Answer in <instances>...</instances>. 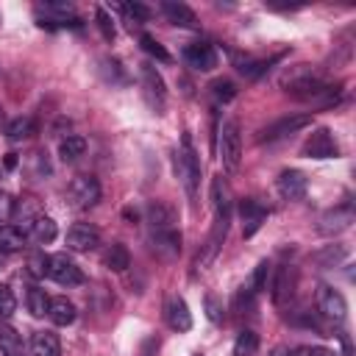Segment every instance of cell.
<instances>
[{"instance_id":"cell-1","label":"cell","mask_w":356,"mask_h":356,"mask_svg":"<svg viewBox=\"0 0 356 356\" xmlns=\"http://www.w3.org/2000/svg\"><path fill=\"white\" fill-rule=\"evenodd\" d=\"M211 203H214V228L206 239V245L200 248L197 259H195V267L197 270H209V264L217 259V250L228 234V225H231V214H234V197H231V189H228V181L222 175H214L211 178Z\"/></svg>"},{"instance_id":"cell-2","label":"cell","mask_w":356,"mask_h":356,"mask_svg":"<svg viewBox=\"0 0 356 356\" xmlns=\"http://www.w3.org/2000/svg\"><path fill=\"white\" fill-rule=\"evenodd\" d=\"M172 170H175V178L181 181L184 192L195 200L197 184H200V161H197V153L192 150V142H189L186 134H184V139H181V150L172 153Z\"/></svg>"},{"instance_id":"cell-3","label":"cell","mask_w":356,"mask_h":356,"mask_svg":"<svg viewBox=\"0 0 356 356\" xmlns=\"http://www.w3.org/2000/svg\"><path fill=\"white\" fill-rule=\"evenodd\" d=\"M217 153L222 159V167L228 172H236L239 170V161H242V136H239V125L234 120H228L220 131H217Z\"/></svg>"},{"instance_id":"cell-4","label":"cell","mask_w":356,"mask_h":356,"mask_svg":"<svg viewBox=\"0 0 356 356\" xmlns=\"http://www.w3.org/2000/svg\"><path fill=\"white\" fill-rule=\"evenodd\" d=\"M139 78H142V92H145L147 106H150L156 114H164V106H167V86H164V78L159 75V70L145 61V64H139Z\"/></svg>"},{"instance_id":"cell-5","label":"cell","mask_w":356,"mask_h":356,"mask_svg":"<svg viewBox=\"0 0 356 356\" xmlns=\"http://www.w3.org/2000/svg\"><path fill=\"white\" fill-rule=\"evenodd\" d=\"M100 200V184L95 175H78L72 178V184L67 186V203L78 211L92 209Z\"/></svg>"},{"instance_id":"cell-6","label":"cell","mask_w":356,"mask_h":356,"mask_svg":"<svg viewBox=\"0 0 356 356\" xmlns=\"http://www.w3.org/2000/svg\"><path fill=\"white\" fill-rule=\"evenodd\" d=\"M317 312L325 317V320H334V323H342L348 317V303L342 298L339 289L328 286V284H320L317 286Z\"/></svg>"},{"instance_id":"cell-7","label":"cell","mask_w":356,"mask_h":356,"mask_svg":"<svg viewBox=\"0 0 356 356\" xmlns=\"http://www.w3.org/2000/svg\"><path fill=\"white\" fill-rule=\"evenodd\" d=\"M295 289H298V273L292 264H281L275 270V278H273V303L278 309L289 306L292 298H295Z\"/></svg>"},{"instance_id":"cell-8","label":"cell","mask_w":356,"mask_h":356,"mask_svg":"<svg viewBox=\"0 0 356 356\" xmlns=\"http://www.w3.org/2000/svg\"><path fill=\"white\" fill-rule=\"evenodd\" d=\"M47 275H50L56 284H61V286H75V284L83 281L81 267H78L67 253L50 256V261H47Z\"/></svg>"},{"instance_id":"cell-9","label":"cell","mask_w":356,"mask_h":356,"mask_svg":"<svg viewBox=\"0 0 356 356\" xmlns=\"http://www.w3.org/2000/svg\"><path fill=\"white\" fill-rule=\"evenodd\" d=\"M306 125H312V114H286V117L275 120L273 125H267L259 139H261V142H275V139H284V136L298 134V131L306 128Z\"/></svg>"},{"instance_id":"cell-10","label":"cell","mask_w":356,"mask_h":356,"mask_svg":"<svg viewBox=\"0 0 356 356\" xmlns=\"http://www.w3.org/2000/svg\"><path fill=\"white\" fill-rule=\"evenodd\" d=\"M337 153H339V147L328 128H314L303 145V156H309V159H334Z\"/></svg>"},{"instance_id":"cell-11","label":"cell","mask_w":356,"mask_h":356,"mask_svg":"<svg viewBox=\"0 0 356 356\" xmlns=\"http://www.w3.org/2000/svg\"><path fill=\"white\" fill-rule=\"evenodd\" d=\"M184 61L192 67V70H200V72H211L217 67V50L214 44L209 42H192L184 47Z\"/></svg>"},{"instance_id":"cell-12","label":"cell","mask_w":356,"mask_h":356,"mask_svg":"<svg viewBox=\"0 0 356 356\" xmlns=\"http://www.w3.org/2000/svg\"><path fill=\"white\" fill-rule=\"evenodd\" d=\"M100 245V231L89 222H78L67 231V250H75V253H89Z\"/></svg>"},{"instance_id":"cell-13","label":"cell","mask_w":356,"mask_h":356,"mask_svg":"<svg viewBox=\"0 0 356 356\" xmlns=\"http://www.w3.org/2000/svg\"><path fill=\"white\" fill-rule=\"evenodd\" d=\"M150 248L161 261H172L181 253V231L167 228V231H153L150 234Z\"/></svg>"},{"instance_id":"cell-14","label":"cell","mask_w":356,"mask_h":356,"mask_svg":"<svg viewBox=\"0 0 356 356\" xmlns=\"http://www.w3.org/2000/svg\"><path fill=\"white\" fill-rule=\"evenodd\" d=\"M239 220H242V234L253 236L259 231V225L267 220V209L253 197H242L239 200Z\"/></svg>"},{"instance_id":"cell-15","label":"cell","mask_w":356,"mask_h":356,"mask_svg":"<svg viewBox=\"0 0 356 356\" xmlns=\"http://www.w3.org/2000/svg\"><path fill=\"white\" fill-rule=\"evenodd\" d=\"M350 222H353V209H350V206H339V209H331V211H325V214L320 217L317 231L325 234V236H334V234L348 231Z\"/></svg>"},{"instance_id":"cell-16","label":"cell","mask_w":356,"mask_h":356,"mask_svg":"<svg viewBox=\"0 0 356 356\" xmlns=\"http://www.w3.org/2000/svg\"><path fill=\"white\" fill-rule=\"evenodd\" d=\"M164 317H167V325H170L172 331H189V328H192L189 306H186V300L178 298V295L167 298V303H164Z\"/></svg>"},{"instance_id":"cell-17","label":"cell","mask_w":356,"mask_h":356,"mask_svg":"<svg viewBox=\"0 0 356 356\" xmlns=\"http://www.w3.org/2000/svg\"><path fill=\"white\" fill-rule=\"evenodd\" d=\"M306 186H309V178L300 170H284L278 175V192L284 200H300L306 195Z\"/></svg>"},{"instance_id":"cell-18","label":"cell","mask_w":356,"mask_h":356,"mask_svg":"<svg viewBox=\"0 0 356 356\" xmlns=\"http://www.w3.org/2000/svg\"><path fill=\"white\" fill-rule=\"evenodd\" d=\"M147 222H150V228L153 231H167V228H175V209L172 206H167V203H161V200H153L150 206H147Z\"/></svg>"},{"instance_id":"cell-19","label":"cell","mask_w":356,"mask_h":356,"mask_svg":"<svg viewBox=\"0 0 356 356\" xmlns=\"http://www.w3.org/2000/svg\"><path fill=\"white\" fill-rule=\"evenodd\" d=\"M161 11H164V17H167L172 25H181V28H197V17H195V11H192L189 6H184V3L167 0V3H161Z\"/></svg>"},{"instance_id":"cell-20","label":"cell","mask_w":356,"mask_h":356,"mask_svg":"<svg viewBox=\"0 0 356 356\" xmlns=\"http://www.w3.org/2000/svg\"><path fill=\"white\" fill-rule=\"evenodd\" d=\"M103 264L111 270V273H125L131 267V253L122 242H111L106 250H103Z\"/></svg>"},{"instance_id":"cell-21","label":"cell","mask_w":356,"mask_h":356,"mask_svg":"<svg viewBox=\"0 0 356 356\" xmlns=\"http://www.w3.org/2000/svg\"><path fill=\"white\" fill-rule=\"evenodd\" d=\"M31 356H61L58 337L53 331H36L31 339Z\"/></svg>"},{"instance_id":"cell-22","label":"cell","mask_w":356,"mask_h":356,"mask_svg":"<svg viewBox=\"0 0 356 356\" xmlns=\"http://www.w3.org/2000/svg\"><path fill=\"white\" fill-rule=\"evenodd\" d=\"M47 317H50L56 325H70V323L75 320V306H72V300H67L64 295H61V298H50Z\"/></svg>"},{"instance_id":"cell-23","label":"cell","mask_w":356,"mask_h":356,"mask_svg":"<svg viewBox=\"0 0 356 356\" xmlns=\"http://www.w3.org/2000/svg\"><path fill=\"white\" fill-rule=\"evenodd\" d=\"M31 234H33V239H36L39 245H47V242H53V239H56V234H58V228H56V220H53V217H47V214H39V217L33 220V228H31Z\"/></svg>"},{"instance_id":"cell-24","label":"cell","mask_w":356,"mask_h":356,"mask_svg":"<svg viewBox=\"0 0 356 356\" xmlns=\"http://www.w3.org/2000/svg\"><path fill=\"white\" fill-rule=\"evenodd\" d=\"M33 134H36V120H33V117H17V120H11L8 128H6V136H8L11 142L28 139V136H33Z\"/></svg>"},{"instance_id":"cell-25","label":"cell","mask_w":356,"mask_h":356,"mask_svg":"<svg viewBox=\"0 0 356 356\" xmlns=\"http://www.w3.org/2000/svg\"><path fill=\"white\" fill-rule=\"evenodd\" d=\"M58 153H61V159H64V161H75V159H81V156L86 153V139H83V136H78V134H70V136H64V139H61Z\"/></svg>"},{"instance_id":"cell-26","label":"cell","mask_w":356,"mask_h":356,"mask_svg":"<svg viewBox=\"0 0 356 356\" xmlns=\"http://www.w3.org/2000/svg\"><path fill=\"white\" fill-rule=\"evenodd\" d=\"M22 248H25V234L22 231H17L14 225L0 228V250L3 253H17Z\"/></svg>"},{"instance_id":"cell-27","label":"cell","mask_w":356,"mask_h":356,"mask_svg":"<svg viewBox=\"0 0 356 356\" xmlns=\"http://www.w3.org/2000/svg\"><path fill=\"white\" fill-rule=\"evenodd\" d=\"M0 353L3 356H22V339L8 325H0Z\"/></svg>"},{"instance_id":"cell-28","label":"cell","mask_w":356,"mask_h":356,"mask_svg":"<svg viewBox=\"0 0 356 356\" xmlns=\"http://www.w3.org/2000/svg\"><path fill=\"white\" fill-rule=\"evenodd\" d=\"M234 64H236V70H239L245 78H259V75L267 70V61L253 58V56H239V53H234Z\"/></svg>"},{"instance_id":"cell-29","label":"cell","mask_w":356,"mask_h":356,"mask_svg":"<svg viewBox=\"0 0 356 356\" xmlns=\"http://www.w3.org/2000/svg\"><path fill=\"white\" fill-rule=\"evenodd\" d=\"M256 350H259V334L250 328L239 331V337L234 342V356H256Z\"/></svg>"},{"instance_id":"cell-30","label":"cell","mask_w":356,"mask_h":356,"mask_svg":"<svg viewBox=\"0 0 356 356\" xmlns=\"http://www.w3.org/2000/svg\"><path fill=\"white\" fill-rule=\"evenodd\" d=\"M47 309H50V298H47V292L39 289V286H31V289H28V312H31L33 317H44Z\"/></svg>"},{"instance_id":"cell-31","label":"cell","mask_w":356,"mask_h":356,"mask_svg":"<svg viewBox=\"0 0 356 356\" xmlns=\"http://www.w3.org/2000/svg\"><path fill=\"white\" fill-rule=\"evenodd\" d=\"M139 42H142V50H145V53H150L153 58H159V61H170L167 47H164L161 42H156L150 33H142V36H139Z\"/></svg>"},{"instance_id":"cell-32","label":"cell","mask_w":356,"mask_h":356,"mask_svg":"<svg viewBox=\"0 0 356 356\" xmlns=\"http://www.w3.org/2000/svg\"><path fill=\"white\" fill-rule=\"evenodd\" d=\"M270 273H273V264L264 259V261H259L256 264V270H253V278H250V289L253 292H261V289H267V278H270Z\"/></svg>"},{"instance_id":"cell-33","label":"cell","mask_w":356,"mask_h":356,"mask_svg":"<svg viewBox=\"0 0 356 356\" xmlns=\"http://www.w3.org/2000/svg\"><path fill=\"white\" fill-rule=\"evenodd\" d=\"M95 14H97V28H100L103 39H108V42H111L117 31H114V19H111L108 8H106V6H97V11H95Z\"/></svg>"},{"instance_id":"cell-34","label":"cell","mask_w":356,"mask_h":356,"mask_svg":"<svg viewBox=\"0 0 356 356\" xmlns=\"http://www.w3.org/2000/svg\"><path fill=\"white\" fill-rule=\"evenodd\" d=\"M211 95H214L220 103H231V100L236 97V86L222 78V81H214V83H211Z\"/></svg>"},{"instance_id":"cell-35","label":"cell","mask_w":356,"mask_h":356,"mask_svg":"<svg viewBox=\"0 0 356 356\" xmlns=\"http://www.w3.org/2000/svg\"><path fill=\"white\" fill-rule=\"evenodd\" d=\"M203 306H206V317L211 320V323H222V317H225V309H222V300L217 298V295H206V300H203Z\"/></svg>"},{"instance_id":"cell-36","label":"cell","mask_w":356,"mask_h":356,"mask_svg":"<svg viewBox=\"0 0 356 356\" xmlns=\"http://www.w3.org/2000/svg\"><path fill=\"white\" fill-rule=\"evenodd\" d=\"M14 309H17V298H14V292H11L6 284H0V320L11 317Z\"/></svg>"},{"instance_id":"cell-37","label":"cell","mask_w":356,"mask_h":356,"mask_svg":"<svg viewBox=\"0 0 356 356\" xmlns=\"http://www.w3.org/2000/svg\"><path fill=\"white\" fill-rule=\"evenodd\" d=\"M120 8L131 17V28H134V22H145L150 17V8L142 6V3H120Z\"/></svg>"},{"instance_id":"cell-38","label":"cell","mask_w":356,"mask_h":356,"mask_svg":"<svg viewBox=\"0 0 356 356\" xmlns=\"http://www.w3.org/2000/svg\"><path fill=\"white\" fill-rule=\"evenodd\" d=\"M47 261H50V256H44V253H33V256L28 259V273H31L33 278L47 275Z\"/></svg>"},{"instance_id":"cell-39","label":"cell","mask_w":356,"mask_h":356,"mask_svg":"<svg viewBox=\"0 0 356 356\" xmlns=\"http://www.w3.org/2000/svg\"><path fill=\"white\" fill-rule=\"evenodd\" d=\"M100 64H103L106 81H111V83H125V75H122V70H120V64H117L114 58H103Z\"/></svg>"},{"instance_id":"cell-40","label":"cell","mask_w":356,"mask_h":356,"mask_svg":"<svg viewBox=\"0 0 356 356\" xmlns=\"http://www.w3.org/2000/svg\"><path fill=\"white\" fill-rule=\"evenodd\" d=\"M289 356H337V353L320 345H298L295 350H289Z\"/></svg>"},{"instance_id":"cell-41","label":"cell","mask_w":356,"mask_h":356,"mask_svg":"<svg viewBox=\"0 0 356 356\" xmlns=\"http://www.w3.org/2000/svg\"><path fill=\"white\" fill-rule=\"evenodd\" d=\"M14 209H17L14 197H11L8 192H3V189H0V222L11 220V217H14Z\"/></svg>"},{"instance_id":"cell-42","label":"cell","mask_w":356,"mask_h":356,"mask_svg":"<svg viewBox=\"0 0 356 356\" xmlns=\"http://www.w3.org/2000/svg\"><path fill=\"white\" fill-rule=\"evenodd\" d=\"M342 256H345V250H342V248H339V245H337V248H334V245H331V248H328V250H323V253H317V256H314V259H317V261H320V264H325V261H331V264H334V261H339V259H342Z\"/></svg>"},{"instance_id":"cell-43","label":"cell","mask_w":356,"mask_h":356,"mask_svg":"<svg viewBox=\"0 0 356 356\" xmlns=\"http://www.w3.org/2000/svg\"><path fill=\"white\" fill-rule=\"evenodd\" d=\"M6 167H8V170L17 167V153H8V156H6Z\"/></svg>"},{"instance_id":"cell-44","label":"cell","mask_w":356,"mask_h":356,"mask_svg":"<svg viewBox=\"0 0 356 356\" xmlns=\"http://www.w3.org/2000/svg\"><path fill=\"white\" fill-rule=\"evenodd\" d=\"M270 356H289V350H286V348H275Z\"/></svg>"},{"instance_id":"cell-45","label":"cell","mask_w":356,"mask_h":356,"mask_svg":"<svg viewBox=\"0 0 356 356\" xmlns=\"http://www.w3.org/2000/svg\"><path fill=\"white\" fill-rule=\"evenodd\" d=\"M6 122V111H3V106H0V125Z\"/></svg>"},{"instance_id":"cell-46","label":"cell","mask_w":356,"mask_h":356,"mask_svg":"<svg viewBox=\"0 0 356 356\" xmlns=\"http://www.w3.org/2000/svg\"><path fill=\"white\" fill-rule=\"evenodd\" d=\"M3 264H6V253L0 250V267H3Z\"/></svg>"}]
</instances>
